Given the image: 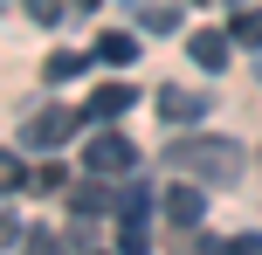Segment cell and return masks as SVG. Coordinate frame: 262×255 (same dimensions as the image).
<instances>
[{
    "mask_svg": "<svg viewBox=\"0 0 262 255\" xmlns=\"http://www.w3.org/2000/svg\"><path fill=\"white\" fill-rule=\"evenodd\" d=\"M152 200H159V193L124 187V200H118V255H152V248H145V221H152Z\"/></svg>",
    "mask_w": 262,
    "mask_h": 255,
    "instance_id": "3957f363",
    "label": "cell"
},
{
    "mask_svg": "<svg viewBox=\"0 0 262 255\" xmlns=\"http://www.w3.org/2000/svg\"><path fill=\"white\" fill-rule=\"evenodd\" d=\"M97 55H104V62H131V55H138V41H131V35H104V41H97Z\"/></svg>",
    "mask_w": 262,
    "mask_h": 255,
    "instance_id": "7c38bea8",
    "label": "cell"
},
{
    "mask_svg": "<svg viewBox=\"0 0 262 255\" xmlns=\"http://www.w3.org/2000/svg\"><path fill=\"white\" fill-rule=\"evenodd\" d=\"M159 207H166V221H172V228H200V214H207V200H200V179H180V187H166V193H159Z\"/></svg>",
    "mask_w": 262,
    "mask_h": 255,
    "instance_id": "277c9868",
    "label": "cell"
},
{
    "mask_svg": "<svg viewBox=\"0 0 262 255\" xmlns=\"http://www.w3.org/2000/svg\"><path fill=\"white\" fill-rule=\"evenodd\" d=\"M76 69H83V55H69V49H62V55H49V76H55V83L76 76Z\"/></svg>",
    "mask_w": 262,
    "mask_h": 255,
    "instance_id": "2e32d148",
    "label": "cell"
},
{
    "mask_svg": "<svg viewBox=\"0 0 262 255\" xmlns=\"http://www.w3.org/2000/svg\"><path fill=\"white\" fill-rule=\"evenodd\" d=\"M69 7H76V14H90V7H97V0H69Z\"/></svg>",
    "mask_w": 262,
    "mask_h": 255,
    "instance_id": "ac0fdd59",
    "label": "cell"
},
{
    "mask_svg": "<svg viewBox=\"0 0 262 255\" xmlns=\"http://www.w3.org/2000/svg\"><path fill=\"white\" fill-rule=\"evenodd\" d=\"M214 255H262V235H228V242H214Z\"/></svg>",
    "mask_w": 262,
    "mask_h": 255,
    "instance_id": "5bb4252c",
    "label": "cell"
},
{
    "mask_svg": "<svg viewBox=\"0 0 262 255\" xmlns=\"http://www.w3.org/2000/svg\"><path fill=\"white\" fill-rule=\"evenodd\" d=\"M138 21L152 28V35H166V28H180V7H172V0H145V7H138Z\"/></svg>",
    "mask_w": 262,
    "mask_h": 255,
    "instance_id": "9c48e42d",
    "label": "cell"
},
{
    "mask_svg": "<svg viewBox=\"0 0 262 255\" xmlns=\"http://www.w3.org/2000/svg\"><path fill=\"white\" fill-rule=\"evenodd\" d=\"M235 7H249V0H235Z\"/></svg>",
    "mask_w": 262,
    "mask_h": 255,
    "instance_id": "d6986e66",
    "label": "cell"
},
{
    "mask_svg": "<svg viewBox=\"0 0 262 255\" xmlns=\"http://www.w3.org/2000/svg\"><path fill=\"white\" fill-rule=\"evenodd\" d=\"M76 124H83L76 110H35V118L21 124V138H28V145H62V138L76 131Z\"/></svg>",
    "mask_w": 262,
    "mask_h": 255,
    "instance_id": "5b68a950",
    "label": "cell"
},
{
    "mask_svg": "<svg viewBox=\"0 0 262 255\" xmlns=\"http://www.w3.org/2000/svg\"><path fill=\"white\" fill-rule=\"evenodd\" d=\"M159 110H166V124H186L207 110V90H159Z\"/></svg>",
    "mask_w": 262,
    "mask_h": 255,
    "instance_id": "ba28073f",
    "label": "cell"
},
{
    "mask_svg": "<svg viewBox=\"0 0 262 255\" xmlns=\"http://www.w3.org/2000/svg\"><path fill=\"white\" fill-rule=\"evenodd\" d=\"M228 35H235L242 49H262V7H242V14H235V28H228Z\"/></svg>",
    "mask_w": 262,
    "mask_h": 255,
    "instance_id": "8fae6325",
    "label": "cell"
},
{
    "mask_svg": "<svg viewBox=\"0 0 262 255\" xmlns=\"http://www.w3.org/2000/svg\"><path fill=\"white\" fill-rule=\"evenodd\" d=\"M166 159H172L180 179H200V187L242 179V145L235 138H180V145H166Z\"/></svg>",
    "mask_w": 262,
    "mask_h": 255,
    "instance_id": "6da1fadb",
    "label": "cell"
},
{
    "mask_svg": "<svg viewBox=\"0 0 262 255\" xmlns=\"http://www.w3.org/2000/svg\"><path fill=\"white\" fill-rule=\"evenodd\" d=\"M21 255H62V235H49V228H28Z\"/></svg>",
    "mask_w": 262,
    "mask_h": 255,
    "instance_id": "4fadbf2b",
    "label": "cell"
},
{
    "mask_svg": "<svg viewBox=\"0 0 262 255\" xmlns=\"http://www.w3.org/2000/svg\"><path fill=\"white\" fill-rule=\"evenodd\" d=\"M0 179H7V193H21V187H28V166H21V159H7V166H0Z\"/></svg>",
    "mask_w": 262,
    "mask_h": 255,
    "instance_id": "e0dca14e",
    "label": "cell"
},
{
    "mask_svg": "<svg viewBox=\"0 0 262 255\" xmlns=\"http://www.w3.org/2000/svg\"><path fill=\"white\" fill-rule=\"evenodd\" d=\"M131 97H138L131 83H104V90H97L90 104H83V118H90V124H111L118 110H131Z\"/></svg>",
    "mask_w": 262,
    "mask_h": 255,
    "instance_id": "52a82bcc",
    "label": "cell"
},
{
    "mask_svg": "<svg viewBox=\"0 0 262 255\" xmlns=\"http://www.w3.org/2000/svg\"><path fill=\"white\" fill-rule=\"evenodd\" d=\"M118 200H124V187H104V179H76V200H69V207H76V214H118Z\"/></svg>",
    "mask_w": 262,
    "mask_h": 255,
    "instance_id": "8992f818",
    "label": "cell"
},
{
    "mask_svg": "<svg viewBox=\"0 0 262 255\" xmlns=\"http://www.w3.org/2000/svg\"><path fill=\"white\" fill-rule=\"evenodd\" d=\"M193 62L200 69H221L228 62V35H193Z\"/></svg>",
    "mask_w": 262,
    "mask_h": 255,
    "instance_id": "30bf717a",
    "label": "cell"
},
{
    "mask_svg": "<svg viewBox=\"0 0 262 255\" xmlns=\"http://www.w3.org/2000/svg\"><path fill=\"white\" fill-rule=\"evenodd\" d=\"M21 7H28V14H35V21H41V28H55V21H62V0H21Z\"/></svg>",
    "mask_w": 262,
    "mask_h": 255,
    "instance_id": "9a60e30c",
    "label": "cell"
},
{
    "mask_svg": "<svg viewBox=\"0 0 262 255\" xmlns=\"http://www.w3.org/2000/svg\"><path fill=\"white\" fill-rule=\"evenodd\" d=\"M83 173H97V179H124V173H138V145H131L124 131H97L90 145H83Z\"/></svg>",
    "mask_w": 262,
    "mask_h": 255,
    "instance_id": "7a4b0ae2",
    "label": "cell"
}]
</instances>
